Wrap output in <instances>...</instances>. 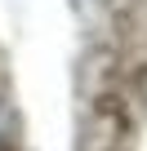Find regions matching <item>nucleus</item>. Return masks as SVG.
<instances>
[{"mask_svg":"<svg viewBox=\"0 0 147 151\" xmlns=\"http://www.w3.org/2000/svg\"><path fill=\"white\" fill-rule=\"evenodd\" d=\"M18 129H14V116H9V107H0V151H14V138Z\"/></svg>","mask_w":147,"mask_h":151,"instance_id":"1","label":"nucleus"}]
</instances>
